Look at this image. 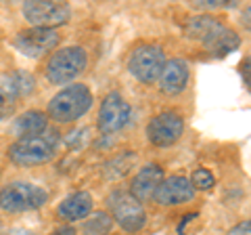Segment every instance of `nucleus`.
I'll return each mask as SVG.
<instances>
[{
  "label": "nucleus",
  "mask_w": 251,
  "mask_h": 235,
  "mask_svg": "<svg viewBox=\"0 0 251 235\" xmlns=\"http://www.w3.org/2000/svg\"><path fill=\"white\" fill-rule=\"evenodd\" d=\"M182 32L188 40L203 44V49L214 57H226L241 46L239 34L226 28L218 17H211V15L188 17L182 26Z\"/></svg>",
  "instance_id": "nucleus-1"
},
{
  "label": "nucleus",
  "mask_w": 251,
  "mask_h": 235,
  "mask_svg": "<svg viewBox=\"0 0 251 235\" xmlns=\"http://www.w3.org/2000/svg\"><path fill=\"white\" fill-rule=\"evenodd\" d=\"M61 135L57 130H46L42 135L34 137H21L9 147V160L15 166H42V164L50 162L59 149Z\"/></svg>",
  "instance_id": "nucleus-2"
},
{
  "label": "nucleus",
  "mask_w": 251,
  "mask_h": 235,
  "mask_svg": "<svg viewBox=\"0 0 251 235\" xmlns=\"http://www.w3.org/2000/svg\"><path fill=\"white\" fill-rule=\"evenodd\" d=\"M92 101H94L92 90L86 84H80V82L69 84L49 101L46 118H50L57 124H72L88 114V109L92 107Z\"/></svg>",
  "instance_id": "nucleus-3"
},
{
  "label": "nucleus",
  "mask_w": 251,
  "mask_h": 235,
  "mask_svg": "<svg viewBox=\"0 0 251 235\" xmlns=\"http://www.w3.org/2000/svg\"><path fill=\"white\" fill-rule=\"evenodd\" d=\"M46 202H49V191L34 183L15 181L0 189V210L11 214L31 212L42 208Z\"/></svg>",
  "instance_id": "nucleus-4"
},
{
  "label": "nucleus",
  "mask_w": 251,
  "mask_h": 235,
  "mask_svg": "<svg viewBox=\"0 0 251 235\" xmlns=\"http://www.w3.org/2000/svg\"><path fill=\"white\" fill-rule=\"evenodd\" d=\"M88 65V55L82 46H63L54 51L46 61V78L52 84H69L77 76H82Z\"/></svg>",
  "instance_id": "nucleus-5"
},
{
  "label": "nucleus",
  "mask_w": 251,
  "mask_h": 235,
  "mask_svg": "<svg viewBox=\"0 0 251 235\" xmlns=\"http://www.w3.org/2000/svg\"><path fill=\"white\" fill-rule=\"evenodd\" d=\"M107 206L113 223H117L124 231L136 233L147 225V210L136 198H132L130 191L113 189L107 195Z\"/></svg>",
  "instance_id": "nucleus-6"
},
{
  "label": "nucleus",
  "mask_w": 251,
  "mask_h": 235,
  "mask_svg": "<svg viewBox=\"0 0 251 235\" xmlns=\"http://www.w3.org/2000/svg\"><path fill=\"white\" fill-rule=\"evenodd\" d=\"M166 65V53L157 44H140L130 53L128 69L143 84H157Z\"/></svg>",
  "instance_id": "nucleus-7"
},
{
  "label": "nucleus",
  "mask_w": 251,
  "mask_h": 235,
  "mask_svg": "<svg viewBox=\"0 0 251 235\" xmlns=\"http://www.w3.org/2000/svg\"><path fill=\"white\" fill-rule=\"evenodd\" d=\"M23 17L31 28H50L57 29L59 26L72 19V9L67 2L57 0H29L23 4Z\"/></svg>",
  "instance_id": "nucleus-8"
},
{
  "label": "nucleus",
  "mask_w": 251,
  "mask_h": 235,
  "mask_svg": "<svg viewBox=\"0 0 251 235\" xmlns=\"http://www.w3.org/2000/svg\"><path fill=\"white\" fill-rule=\"evenodd\" d=\"M130 118H132V109L128 101L120 92H109L99 107L97 126L103 135H113V132H120L128 126Z\"/></svg>",
  "instance_id": "nucleus-9"
},
{
  "label": "nucleus",
  "mask_w": 251,
  "mask_h": 235,
  "mask_svg": "<svg viewBox=\"0 0 251 235\" xmlns=\"http://www.w3.org/2000/svg\"><path fill=\"white\" fill-rule=\"evenodd\" d=\"M61 42V34L59 29H50V28H29L23 29L15 36V49H17L21 55L31 59H38L42 55L54 51Z\"/></svg>",
  "instance_id": "nucleus-10"
},
{
  "label": "nucleus",
  "mask_w": 251,
  "mask_h": 235,
  "mask_svg": "<svg viewBox=\"0 0 251 235\" xmlns=\"http://www.w3.org/2000/svg\"><path fill=\"white\" fill-rule=\"evenodd\" d=\"M184 120L176 112H161L147 124V139L155 147H172L182 139Z\"/></svg>",
  "instance_id": "nucleus-11"
},
{
  "label": "nucleus",
  "mask_w": 251,
  "mask_h": 235,
  "mask_svg": "<svg viewBox=\"0 0 251 235\" xmlns=\"http://www.w3.org/2000/svg\"><path fill=\"white\" fill-rule=\"evenodd\" d=\"M195 191L191 181L186 176H168L159 183V187L153 193V200L159 206H178V204H186L195 198Z\"/></svg>",
  "instance_id": "nucleus-12"
},
{
  "label": "nucleus",
  "mask_w": 251,
  "mask_h": 235,
  "mask_svg": "<svg viewBox=\"0 0 251 235\" xmlns=\"http://www.w3.org/2000/svg\"><path fill=\"white\" fill-rule=\"evenodd\" d=\"M188 78H191V67L184 59L174 57V59H166V65L161 69V76L157 84L159 90L168 97H176L180 92L186 90L188 86Z\"/></svg>",
  "instance_id": "nucleus-13"
},
{
  "label": "nucleus",
  "mask_w": 251,
  "mask_h": 235,
  "mask_svg": "<svg viewBox=\"0 0 251 235\" xmlns=\"http://www.w3.org/2000/svg\"><path fill=\"white\" fill-rule=\"evenodd\" d=\"M161 181H163V168L159 164H145L130 183L132 198H136L140 204L153 200V193H155L157 187H159Z\"/></svg>",
  "instance_id": "nucleus-14"
},
{
  "label": "nucleus",
  "mask_w": 251,
  "mask_h": 235,
  "mask_svg": "<svg viewBox=\"0 0 251 235\" xmlns=\"http://www.w3.org/2000/svg\"><path fill=\"white\" fill-rule=\"evenodd\" d=\"M94 200L88 191H75L59 204L57 214L63 221H82L92 212Z\"/></svg>",
  "instance_id": "nucleus-15"
},
{
  "label": "nucleus",
  "mask_w": 251,
  "mask_h": 235,
  "mask_svg": "<svg viewBox=\"0 0 251 235\" xmlns=\"http://www.w3.org/2000/svg\"><path fill=\"white\" fill-rule=\"evenodd\" d=\"M15 132L21 137H34V135H42V132L49 130V118L42 112H36V109H29V112L21 114L17 120H15Z\"/></svg>",
  "instance_id": "nucleus-16"
},
{
  "label": "nucleus",
  "mask_w": 251,
  "mask_h": 235,
  "mask_svg": "<svg viewBox=\"0 0 251 235\" xmlns=\"http://www.w3.org/2000/svg\"><path fill=\"white\" fill-rule=\"evenodd\" d=\"M34 86H36V80L34 76L27 74V72H15L9 76V80H6V92L17 101L21 97H27L34 92Z\"/></svg>",
  "instance_id": "nucleus-17"
},
{
  "label": "nucleus",
  "mask_w": 251,
  "mask_h": 235,
  "mask_svg": "<svg viewBox=\"0 0 251 235\" xmlns=\"http://www.w3.org/2000/svg\"><path fill=\"white\" fill-rule=\"evenodd\" d=\"M113 218L109 212H103V210H99V212H90L86 216V221L82 225V233L84 235H109L113 231Z\"/></svg>",
  "instance_id": "nucleus-18"
},
{
  "label": "nucleus",
  "mask_w": 251,
  "mask_h": 235,
  "mask_svg": "<svg viewBox=\"0 0 251 235\" xmlns=\"http://www.w3.org/2000/svg\"><path fill=\"white\" fill-rule=\"evenodd\" d=\"M134 162H136V153H132V151H124L120 155H115L113 160H109L105 164V176L107 178H111V181H115V178H122L126 176L128 172L132 170V166H134Z\"/></svg>",
  "instance_id": "nucleus-19"
},
{
  "label": "nucleus",
  "mask_w": 251,
  "mask_h": 235,
  "mask_svg": "<svg viewBox=\"0 0 251 235\" xmlns=\"http://www.w3.org/2000/svg\"><path fill=\"white\" fill-rule=\"evenodd\" d=\"M188 181H191L195 191H209V189H214V185H216V178L211 175V170H207V168H197Z\"/></svg>",
  "instance_id": "nucleus-20"
},
{
  "label": "nucleus",
  "mask_w": 251,
  "mask_h": 235,
  "mask_svg": "<svg viewBox=\"0 0 251 235\" xmlns=\"http://www.w3.org/2000/svg\"><path fill=\"white\" fill-rule=\"evenodd\" d=\"M15 105H17V101H15L4 88H0V122L6 120L9 116H13Z\"/></svg>",
  "instance_id": "nucleus-21"
},
{
  "label": "nucleus",
  "mask_w": 251,
  "mask_h": 235,
  "mask_svg": "<svg viewBox=\"0 0 251 235\" xmlns=\"http://www.w3.org/2000/svg\"><path fill=\"white\" fill-rule=\"evenodd\" d=\"M199 9H224V6H232V2H222V0H199L195 2Z\"/></svg>",
  "instance_id": "nucleus-22"
},
{
  "label": "nucleus",
  "mask_w": 251,
  "mask_h": 235,
  "mask_svg": "<svg viewBox=\"0 0 251 235\" xmlns=\"http://www.w3.org/2000/svg\"><path fill=\"white\" fill-rule=\"evenodd\" d=\"M226 235H251V223L249 221H241L239 225H234Z\"/></svg>",
  "instance_id": "nucleus-23"
},
{
  "label": "nucleus",
  "mask_w": 251,
  "mask_h": 235,
  "mask_svg": "<svg viewBox=\"0 0 251 235\" xmlns=\"http://www.w3.org/2000/svg\"><path fill=\"white\" fill-rule=\"evenodd\" d=\"M50 235H77V233H75L74 227H61V229H57V231L50 233Z\"/></svg>",
  "instance_id": "nucleus-24"
},
{
  "label": "nucleus",
  "mask_w": 251,
  "mask_h": 235,
  "mask_svg": "<svg viewBox=\"0 0 251 235\" xmlns=\"http://www.w3.org/2000/svg\"><path fill=\"white\" fill-rule=\"evenodd\" d=\"M241 74H245V86L249 88V57H245V63L241 65Z\"/></svg>",
  "instance_id": "nucleus-25"
},
{
  "label": "nucleus",
  "mask_w": 251,
  "mask_h": 235,
  "mask_svg": "<svg viewBox=\"0 0 251 235\" xmlns=\"http://www.w3.org/2000/svg\"><path fill=\"white\" fill-rule=\"evenodd\" d=\"M0 235H13V233H0Z\"/></svg>",
  "instance_id": "nucleus-26"
}]
</instances>
